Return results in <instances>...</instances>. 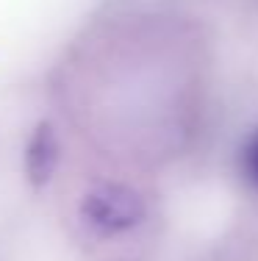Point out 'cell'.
I'll use <instances>...</instances> for the list:
<instances>
[{
    "mask_svg": "<svg viewBox=\"0 0 258 261\" xmlns=\"http://www.w3.org/2000/svg\"><path fill=\"white\" fill-rule=\"evenodd\" d=\"M142 217V206L128 189L108 186L86 200V220L103 233H120L133 228Z\"/></svg>",
    "mask_w": 258,
    "mask_h": 261,
    "instance_id": "cell-1",
    "label": "cell"
},
{
    "mask_svg": "<svg viewBox=\"0 0 258 261\" xmlns=\"http://www.w3.org/2000/svg\"><path fill=\"white\" fill-rule=\"evenodd\" d=\"M59 161V145L56 139H53V134L47 128H42L39 134L34 136V142H31L28 147V172L34 181H42V178H47L53 172V167H56Z\"/></svg>",
    "mask_w": 258,
    "mask_h": 261,
    "instance_id": "cell-2",
    "label": "cell"
},
{
    "mask_svg": "<svg viewBox=\"0 0 258 261\" xmlns=\"http://www.w3.org/2000/svg\"><path fill=\"white\" fill-rule=\"evenodd\" d=\"M247 161H250V172H253V178L258 181V139H255V145L250 147V156H247Z\"/></svg>",
    "mask_w": 258,
    "mask_h": 261,
    "instance_id": "cell-3",
    "label": "cell"
}]
</instances>
